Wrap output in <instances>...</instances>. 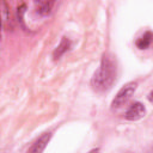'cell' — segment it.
Returning a JSON list of instances; mask_svg holds the SVG:
<instances>
[{
	"label": "cell",
	"instance_id": "6da1fadb",
	"mask_svg": "<svg viewBox=\"0 0 153 153\" xmlns=\"http://www.w3.org/2000/svg\"><path fill=\"white\" fill-rule=\"evenodd\" d=\"M116 75L117 67L114 56L110 53H104L100 60V65L91 79V86L98 93L106 92L116 81Z\"/></svg>",
	"mask_w": 153,
	"mask_h": 153
},
{
	"label": "cell",
	"instance_id": "7a4b0ae2",
	"mask_svg": "<svg viewBox=\"0 0 153 153\" xmlns=\"http://www.w3.org/2000/svg\"><path fill=\"white\" fill-rule=\"evenodd\" d=\"M135 90H136V82H128V84H126V85L117 92V94L115 96V98L112 99L111 109H112V110H116V109L122 108V106L129 100V98L134 94Z\"/></svg>",
	"mask_w": 153,
	"mask_h": 153
},
{
	"label": "cell",
	"instance_id": "3957f363",
	"mask_svg": "<svg viewBox=\"0 0 153 153\" xmlns=\"http://www.w3.org/2000/svg\"><path fill=\"white\" fill-rule=\"evenodd\" d=\"M145 112H146V109H145L143 104L140 103V102H136V103L131 104L128 108V110L124 114V117L128 121H136V120L142 118L143 115H145Z\"/></svg>",
	"mask_w": 153,
	"mask_h": 153
},
{
	"label": "cell",
	"instance_id": "277c9868",
	"mask_svg": "<svg viewBox=\"0 0 153 153\" xmlns=\"http://www.w3.org/2000/svg\"><path fill=\"white\" fill-rule=\"evenodd\" d=\"M50 139H51V133H44L31 145V147L27 149L26 153H43Z\"/></svg>",
	"mask_w": 153,
	"mask_h": 153
},
{
	"label": "cell",
	"instance_id": "5b68a950",
	"mask_svg": "<svg viewBox=\"0 0 153 153\" xmlns=\"http://www.w3.org/2000/svg\"><path fill=\"white\" fill-rule=\"evenodd\" d=\"M152 42H153V32L146 31L143 35H141V36L135 41V45H136L139 49L143 50V49H147V48L152 44Z\"/></svg>",
	"mask_w": 153,
	"mask_h": 153
},
{
	"label": "cell",
	"instance_id": "8992f818",
	"mask_svg": "<svg viewBox=\"0 0 153 153\" xmlns=\"http://www.w3.org/2000/svg\"><path fill=\"white\" fill-rule=\"evenodd\" d=\"M69 47H71V41H69L67 37H62L60 44H59V45L55 48V50L53 51V59H54V60L60 59V57L69 49Z\"/></svg>",
	"mask_w": 153,
	"mask_h": 153
},
{
	"label": "cell",
	"instance_id": "52a82bcc",
	"mask_svg": "<svg viewBox=\"0 0 153 153\" xmlns=\"http://www.w3.org/2000/svg\"><path fill=\"white\" fill-rule=\"evenodd\" d=\"M35 4L37 6L36 7V13L39 14V16H43V17L50 14L51 8H53V5H54L53 1H38V2L36 1Z\"/></svg>",
	"mask_w": 153,
	"mask_h": 153
},
{
	"label": "cell",
	"instance_id": "ba28073f",
	"mask_svg": "<svg viewBox=\"0 0 153 153\" xmlns=\"http://www.w3.org/2000/svg\"><path fill=\"white\" fill-rule=\"evenodd\" d=\"M1 6H2V11H1V16H2V27L5 30H10L13 27V24H12V20H11V14H10V10H8V6L5 1L1 2Z\"/></svg>",
	"mask_w": 153,
	"mask_h": 153
},
{
	"label": "cell",
	"instance_id": "9c48e42d",
	"mask_svg": "<svg viewBox=\"0 0 153 153\" xmlns=\"http://www.w3.org/2000/svg\"><path fill=\"white\" fill-rule=\"evenodd\" d=\"M147 98H148V100L151 102V103H153V90L148 93V96H147Z\"/></svg>",
	"mask_w": 153,
	"mask_h": 153
},
{
	"label": "cell",
	"instance_id": "30bf717a",
	"mask_svg": "<svg viewBox=\"0 0 153 153\" xmlns=\"http://www.w3.org/2000/svg\"><path fill=\"white\" fill-rule=\"evenodd\" d=\"M88 153H99V148H93V149H91Z\"/></svg>",
	"mask_w": 153,
	"mask_h": 153
}]
</instances>
